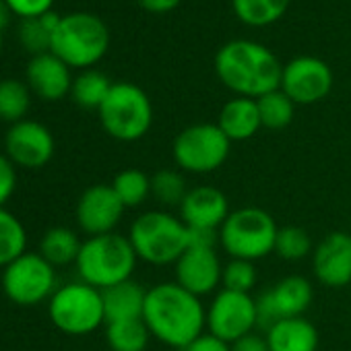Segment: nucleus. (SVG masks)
<instances>
[{"label":"nucleus","mask_w":351,"mask_h":351,"mask_svg":"<svg viewBox=\"0 0 351 351\" xmlns=\"http://www.w3.org/2000/svg\"><path fill=\"white\" fill-rule=\"evenodd\" d=\"M143 320L153 339L184 351L207 328V310L201 298L176 281L147 289Z\"/></svg>","instance_id":"f257e3e1"},{"label":"nucleus","mask_w":351,"mask_h":351,"mask_svg":"<svg viewBox=\"0 0 351 351\" xmlns=\"http://www.w3.org/2000/svg\"><path fill=\"white\" fill-rule=\"evenodd\" d=\"M215 71L238 97L258 99L281 89V62L269 48L250 40L228 42L215 56Z\"/></svg>","instance_id":"f03ea898"},{"label":"nucleus","mask_w":351,"mask_h":351,"mask_svg":"<svg viewBox=\"0 0 351 351\" xmlns=\"http://www.w3.org/2000/svg\"><path fill=\"white\" fill-rule=\"evenodd\" d=\"M128 240L138 261L153 267L176 265L189 250V226L167 211H147L132 221Z\"/></svg>","instance_id":"7ed1b4c3"},{"label":"nucleus","mask_w":351,"mask_h":351,"mask_svg":"<svg viewBox=\"0 0 351 351\" xmlns=\"http://www.w3.org/2000/svg\"><path fill=\"white\" fill-rule=\"evenodd\" d=\"M136 261L138 256L128 236H120L112 232V234L87 238L81 246L75 265L81 281L97 289H106L116 283L132 279Z\"/></svg>","instance_id":"20e7f679"},{"label":"nucleus","mask_w":351,"mask_h":351,"mask_svg":"<svg viewBox=\"0 0 351 351\" xmlns=\"http://www.w3.org/2000/svg\"><path fill=\"white\" fill-rule=\"evenodd\" d=\"M110 46L106 23L89 13H73L60 19L52 34L50 52L71 69H89L104 58Z\"/></svg>","instance_id":"39448f33"},{"label":"nucleus","mask_w":351,"mask_h":351,"mask_svg":"<svg viewBox=\"0 0 351 351\" xmlns=\"http://www.w3.org/2000/svg\"><path fill=\"white\" fill-rule=\"evenodd\" d=\"M277 223L265 209L242 207L228 215L219 228V246L230 258L261 261L275 252Z\"/></svg>","instance_id":"423d86ee"},{"label":"nucleus","mask_w":351,"mask_h":351,"mask_svg":"<svg viewBox=\"0 0 351 351\" xmlns=\"http://www.w3.org/2000/svg\"><path fill=\"white\" fill-rule=\"evenodd\" d=\"M97 112L104 130L122 143L143 138L153 124L151 99L132 83H114Z\"/></svg>","instance_id":"0eeeda50"},{"label":"nucleus","mask_w":351,"mask_h":351,"mask_svg":"<svg viewBox=\"0 0 351 351\" xmlns=\"http://www.w3.org/2000/svg\"><path fill=\"white\" fill-rule=\"evenodd\" d=\"M48 314L58 330L75 337L89 335L106 322L101 289L85 281L60 285L48 302Z\"/></svg>","instance_id":"6e6552de"},{"label":"nucleus","mask_w":351,"mask_h":351,"mask_svg":"<svg viewBox=\"0 0 351 351\" xmlns=\"http://www.w3.org/2000/svg\"><path fill=\"white\" fill-rule=\"evenodd\" d=\"M232 141L217 124H193L178 132L171 145L173 161L189 173H213L230 157Z\"/></svg>","instance_id":"1a4fd4ad"},{"label":"nucleus","mask_w":351,"mask_h":351,"mask_svg":"<svg viewBox=\"0 0 351 351\" xmlns=\"http://www.w3.org/2000/svg\"><path fill=\"white\" fill-rule=\"evenodd\" d=\"M56 289V269L40 252H23L3 271V291L19 306L50 302Z\"/></svg>","instance_id":"9d476101"},{"label":"nucleus","mask_w":351,"mask_h":351,"mask_svg":"<svg viewBox=\"0 0 351 351\" xmlns=\"http://www.w3.org/2000/svg\"><path fill=\"white\" fill-rule=\"evenodd\" d=\"M256 328V304L250 293L221 289L207 308V332L234 343Z\"/></svg>","instance_id":"9b49d317"},{"label":"nucleus","mask_w":351,"mask_h":351,"mask_svg":"<svg viewBox=\"0 0 351 351\" xmlns=\"http://www.w3.org/2000/svg\"><path fill=\"white\" fill-rule=\"evenodd\" d=\"M332 89V71L314 56H298L283 66L281 91L300 106L324 99Z\"/></svg>","instance_id":"f8f14e48"},{"label":"nucleus","mask_w":351,"mask_h":351,"mask_svg":"<svg viewBox=\"0 0 351 351\" xmlns=\"http://www.w3.org/2000/svg\"><path fill=\"white\" fill-rule=\"evenodd\" d=\"M5 151V155L15 165L40 169L54 155V136L44 124L36 120H21L17 124H11V128L7 130Z\"/></svg>","instance_id":"ddd939ff"},{"label":"nucleus","mask_w":351,"mask_h":351,"mask_svg":"<svg viewBox=\"0 0 351 351\" xmlns=\"http://www.w3.org/2000/svg\"><path fill=\"white\" fill-rule=\"evenodd\" d=\"M124 211L126 207L114 193L112 184H93L77 203V223L89 238L112 234Z\"/></svg>","instance_id":"4468645a"},{"label":"nucleus","mask_w":351,"mask_h":351,"mask_svg":"<svg viewBox=\"0 0 351 351\" xmlns=\"http://www.w3.org/2000/svg\"><path fill=\"white\" fill-rule=\"evenodd\" d=\"M312 271L320 285L341 289L351 283V236L326 234L312 252Z\"/></svg>","instance_id":"2eb2a0df"},{"label":"nucleus","mask_w":351,"mask_h":351,"mask_svg":"<svg viewBox=\"0 0 351 351\" xmlns=\"http://www.w3.org/2000/svg\"><path fill=\"white\" fill-rule=\"evenodd\" d=\"M221 273L223 265L215 248L189 246V250L173 265L176 283L197 298L213 293L221 285Z\"/></svg>","instance_id":"dca6fc26"},{"label":"nucleus","mask_w":351,"mask_h":351,"mask_svg":"<svg viewBox=\"0 0 351 351\" xmlns=\"http://www.w3.org/2000/svg\"><path fill=\"white\" fill-rule=\"evenodd\" d=\"M180 209V219L189 228L197 230H219L228 219L230 203L228 197L215 186H195L184 197Z\"/></svg>","instance_id":"f3484780"},{"label":"nucleus","mask_w":351,"mask_h":351,"mask_svg":"<svg viewBox=\"0 0 351 351\" xmlns=\"http://www.w3.org/2000/svg\"><path fill=\"white\" fill-rule=\"evenodd\" d=\"M25 75L29 89L46 101H58L71 93V66L52 52L34 56L27 64Z\"/></svg>","instance_id":"a211bd4d"},{"label":"nucleus","mask_w":351,"mask_h":351,"mask_svg":"<svg viewBox=\"0 0 351 351\" xmlns=\"http://www.w3.org/2000/svg\"><path fill=\"white\" fill-rule=\"evenodd\" d=\"M217 126L223 130V134L232 143H242V141L252 138L263 128L256 99H250V97L230 99L219 112Z\"/></svg>","instance_id":"6ab92c4d"},{"label":"nucleus","mask_w":351,"mask_h":351,"mask_svg":"<svg viewBox=\"0 0 351 351\" xmlns=\"http://www.w3.org/2000/svg\"><path fill=\"white\" fill-rule=\"evenodd\" d=\"M265 337L271 351H316L320 341L316 326L304 316L279 320L265 332Z\"/></svg>","instance_id":"aec40b11"},{"label":"nucleus","mask_w":351,"mask_h":351,"mask_svg":"<svg viewBox=\"0 0 351 351\" xmlns=\"http://www.w3.org/2000/svg\"><path fill=\"white\" fill-rule=\"evenodd\" d=\"M101 300H104L106 324L118 322V320L143 318L147 289L143 285H138L136 281L128 279V281H122V283L101 289Z\"/></svg>","instance_id":"412c9836"},{"label":"nucleus","mask_w":351,"mask_h":351,"mask_svg":"<svg viewBox=\"0 0 351 351\" xmlns=\"http://www.w3.org/2000/svg\"><path fill=\"white\" fill-rule=\"evenodd\" d=\"M267 291H269V298L273 302V308H275L279 320L304 316V312L310 308L312 298H314L312 283L302 275L283 277Z\"/></svg>","instance_id":"4be33fe9"},{"label":"nucleus","mask_w":351,"mask_h":351,"mask_svg":"<svg viewBox=\"0 0 351 351\" xmlns=\"http://www.w3.org/2000/svg\"><path fill=\"white\" fill-rule=\"evenodd\" d=\"M83 242L71 228H52L40 242V254L56 269L77 263Z\"/></svg>","instance_id":"5701e85b"},{"label":"nucleus","mask_w":351,"mask_h":351,"mask_svg":"<svg viewBox=\"0 0 351 351\" xmlns=\"http://www.w3.org/2000/svg\"><path fill=\"white\" fill-rule=\"evenodd\" d=\"M151 332L143 318L118 320L106 324V341L112 351H145Z\"/></svg>","instance_id":"b1692460"},{"label":"nucleus","mask_w":351,"mask_h":351,"mask_svg":"<svg viewBox=\"0 0 351 351\" xmlns=\"http://www.w3.org/2000/svg\"><path fill=\"white\" fill-rule=\"evenodd\" d=\"M112 85L114 83H110V79L104 73L89 69L73 81L71 95L77 106H81L85 110H99L101 104L106 101Z\"/></svg>","instance_id":"393cba45"},{"label":"nucleus","mask_w":351,"mask_h":351,"mask_svg":"<svg viewBox=\"0 0 351 351\" xmlns=\"http://www.w3.org/2000/svg\"><path fill=\"white\" fill-rule=\"evenodd\" d=\"M112 189L126 209H136L151 197V178L143 169L128 167L116 173Z\"/></svg>","instance_id":"a878e982"},{"label":"nucleus","mask_w":351,"mask_h":351,"mask_svg":"<svg viewBox=\"0 0 351 351\" xmlns=\"http://www.w3.org/2000/svg\"><path fill=\"white\" fill-rule=\"evenodd\" d=\"M27 248V232L23 223L5 207H0V267L11 265Z\"/></svg>","instance_id":"bb28decb"},{"label":"nucleus","mask_w":351,"mask_h":351,"mask_svg":"<svg viewBox=\"0 0 351 351\" xmlns=\"http://www.w3.org/2000/svg\"><path fill=\"white\" fill-rule=\"evenodd\" d=\"M186 178L178 169H159L151 176V197L163 207H180L189 195Z\"/></svg>","instance_id":"cd10ccee"},{"label":"nucleus","mask_w":351,"mask_h":351,"mask_svg":"<svg viewBox=\"0 0 351 351\" xmlns=\"http://www.w3.org/2000/svg\"><path fill=\"white\" fill-rule=\"evenodd\" d=\"M29 85L17 79L0 81V120L9 124H17L25 120V114L32 104Z\"/></svg>","instance_id":"c85d7f7f"},{"label":"nucleus","mask_w":351,"mask_h":351,"mask_svg":"<svg viewBox=\"0 0 351 351\" xmlns=\"http://www.w3.org/2000/svg\"><path fill=\"white\" fill-rule=\"evenodd\" d=\"M236 15L254 27L271 25L283 17L289 0H232Z\"/></svg>","instance_id":"c756f323"},{"label":"nucleus","mask_w":351,"mask_h":351,"mask_svg":"<svg viewBox=\"0 0 351 351\" xmlns=\"http://www.w3.org/2000/svg\"><path fill=\"white\" fill-rule=\"evenodd\" d=\"M256 104H258L263 128L281 130V128L291 124L293 114H295V104L281 89H275V91L258 97Z\"/></svg>","instance_id":"7c9ffc66"},{"label":"nucleus","mask_w":351,"mask_h":351,"mask_svg":"<svg viewBox=\"0 0 351 351\" xmlns=\"http://www.w3.org/2000/svg\"><path fill=\"white\" fill-rule=\"evenodd\" d=\"M312 252H314V244H312L310 234L304 228H300V226L279 228L277 240H275V252L273 254H277L283 261L295 263V261L306 258Z\"/></svg>","instance_id":"2f4dec72"},{"label":"nucleus","mask_w":351,"mask_h":351,"mask_svg":"<svg viewBox=\"0 0 351 351\" xmlns=\"http://www.w3.org/2000/svg\"><path fill=\"white\" fill-rule=\"evenodd\" d=\"M258 273L254 263L242 261V258H230L223 265L221 273V289L238 291V293H250V289L256 285Z\"/></svg>","instance_id":"473e14b6"},{"label":"nucleus","mask_w":351,"mask_h":351,"mask_svg":"<svg viewBox=\"0 0 351 351\" xmlns=\"http://www.w3.org/2000/svg\"><path fill=\"white\" fill-rule=\"evenodd\" d=\"M19 42L34 56L46 54V52H50V46H52V32L44 25V21L40 17L23 19L19 25Z\"/></svg>","instance_id":"72a5a7b5"},{"label":"nucleus","mask_w":351,"mask_h":351,"mask_svg":"<svg viewBox=\"0 0 351 351\" xmlns=\"http://www.w3.org/2000/svg\"><path fill=\"white\" fill-rule=\"evenodd\" d=\"M5 3L9 5L13 15L21 19H36L52 11L54 0H5Z\"/></svg>","instance_id":"f704fd0d"},{"label":"nucleus","mask_w":351,"mask_h":351,"mask_svg":"<svg viewBox=\"0 0 351 351\" xmlns=\"http://www.w3.org/2000/svg\"><path fill=\"white\" fill-rule=\"evenodd\" d=\"M15 189H17V165L7 155H0V207L7 205Z\"/></svg>","instance_id":"c9c22d12"},{"label":"nucleus","mask_w":351,"mask_h":351,"mask_svg":"<svg viewBox=\"0 0 351 351\" xmlns=\"http://www.w3.org/2000/svg\"><path fill=\"white\" fill-rule=\"evenodd\" d=\"M184 351H232V343H228L211 332H203Z\"/></svg>","instance_id":"e433bc0d"},{"label":"nucleus","mask_w":351,"mask_h":351,"mask_svg":"<svg viewBox=\"0 0 351 351\" xmlns=\"http://www.w3.org/2000/svg\"><path fill=\"white\" fill-rule=\"evenodd\" d=\"M219 230H197L189 228V246L195 248H217Z\"/></svg>","instance_id":"4c0bfd02"},{"label":"nucleus","mask_w":351,"mask_h":351,"mask_svg":"<svg viewBox=\"0 0 351 351\" xmlns=\"http://www.w3.org/2000/svg\"><path fill=\"white\" fill-rule=\"evenodd\" d=\"M232 351H271V349H269L267 337H263L258 332H250V335H244L242 339L234 341Z\"/></svg>","instance_id":"58836bf2"},{"label":"nucleus","mask_w":351,"mask_h":351,"mask_svg":"<svg viewBox=\"0 0 351 351\" xmlns=\"http://www.w3.org/2000/svg\"><path fill=\"white\" fill-rule=\"evenodd\" d=\"M136 3L149 13H167L178 7L182 0H136Z\"/></svg>","instance_id":"ea45409f"},{"label":"nucleus","mask_w":351,"mask_h":351,"mask_svg":"<svg viewBox=\"0 0 351 351\" xmlns=\"http://www.w3.org/2000/svg\"><path fill=\"white\" fill-rule=\"evenodd\" d=\"M9 19H11V9L5 0H0V32H3V27H7Z\"/></svg>","instance_id":"a19ab883"},{"label":"nucleus","mask_w":351,"mask_h":351,"mask_svg":"<svg viewBox=\"0 0 351 351\" xmlns=\"http://www.w3.org/2000/svg\"><path fill=\"white\" fill-rule=\"evenodd\" d=\"M0 48H3V34H0Z\"/></svg>","instance_id":"79ce46f5"}]
</instances>
